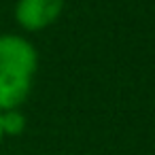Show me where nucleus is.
Masks as SVG:
<instances>
[{
	"mask_svg": "<svg viewBox=\"0 0 155 155\" xmlns=\"http://www.w3.org/2000/svg\"><path fill=\"white\" fill-rule=\"evenodd\" d=\"M38 70V51L32 41L21 34H0V72L34 79Z\"/></svg>",
	"mask_w": 155,
	"mask_h": 155,
	"instance_id": "1",
	"label": "nucleus"
},
{
	"mask_svg": "<svg viewBox=\"0 0 155 155\" xmlns=\"http://www.w3.org/2000/svg\"><path fill=\"white\" fill-rule=\"evenodd\" d=\"M0 125H2V134L7 136H19L26 132V113L21 108H11V110H2L0 113Z\"/></svg>",
	"mask_w": 155,
	"mask_h": 155,
	"instance_id": "4",
	"label": "nucleus"
},
{
	"mask_svg": "<svg viewBox=\"0 0 155 155\" xmlns=\"http://www.w3.org/2000/svg\"><path fill=\"white\" fill-rule=\"evenodd\" d=\"M66 0H17L13 17L24 32H43L64 13Z\"/></svg>",
	"mask_w": 155,
	"mask_h": 155,
	"instance_id": "2",
	"label": "nucleus"
},
{
	"mask_svg": "<svg viewBox=\"0 0 155 155\" xmlns=\"http://www.w3.org/2000/svg\"><path fill=\"white\" fill-rule=\"evenodd\" d=\"M2 140H5V134H2V125H0V144H2Z\"/></svg>",
	"mask_w": 155,
	"mask_h": 155,
	"instance_id": "5",
	"label": "nucleus"
},
{
	"mask_svg": "<svg viewBox=\"0 0 155 155\" xmlns=\"http://www.w3.org/2000/svg\"><path fill=\"white\" fill-rule=\"evenodd\" d=\"M32 81L34 79L30 77L0 72V113L11 108H21L32 91Z\"/></svg>",
	"mask_w": 155,
	"mask_h": 155,
	"instance_id": "3",
	"label": "nucleus"
}]
</instances>
